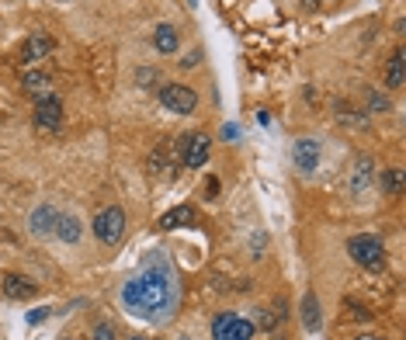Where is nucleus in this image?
<instances>
[{
	"label": "nucleus",
	"mask_w": 406,
	"mask_h": 340,
	"mask_svg": "<svg viewBox=\"0 0 406 340\" xmlns=\"http://www.w3.org/2000/svg\"><path fill=\"white\" fill-rule=\"evenodd\" d=\"M122 302L129 313H139V316H149L153 309H160L167 302V281L160 274H142V278H132L125 281L122 289Z\"/></svg>",
	"instance_id": "obj_1"
},
{
	"label": "nucleus",
	"mask_w": 406,
	"mask_h": 340,
	"mask_svg": "<svg viewBox=\"0 0 406 340\" xmlns=\"http://www.w3.org/2000/svg\"><path fill=\"white\" fill-rule=\"evenodd\" d=\"M347 254H351L354 260H358L361 267H368V271L385 267V247H382V240H379V236H368V233L351 236V240H347Z\"/></svg>",
	"instance_id": "obj_2"
},
{
	"label": "nucleus",
	"mask_w": 406,
	"mask_h": 340,
	"mask_svg": "<svg viewBox=\"0 0 406 340\" xmlns=\"http://www.w3.org/2000/svg\"><path fill=\"white\" fill-rule=\"evenodd\" d=\"M94 236L105 243V247H115L122 236H125V212L118 205H108L94 215Z\"/></svg>",
	"instance_id": "obj_3"
},
{
	"label": "nucleus",
	"mask_w": 406,
	"mask_h": 340,
	"mask_svg": "<svg viewBox=\"0 0 406 340\" xmlns=\"http://www.w3.org/2000/svg\"><path fill=\"white\" fill-rule=\"evenodd\" d=\"M209 153H212V139L205 132H191V136H181L177 139V160L184 167H191V170L194 167H205Z\"/></svg>",
	"instance_id": "obj_4"
},
{
	"label": "nucleus",
	"mask_w": 406,
	"mask_h": 340,
	"mask_svg": "<svg viewBox=\"0 0 406 340\" xmlns=\"http://www.w3.org/2000/svg\"><path fill=\"white\" fill-rule=\"evenodd\" d=\"M160 104L167 111H174V115H191L198 108V94H194V87H184V84H164L160 87Z\"/></svg>",
	"instance_id": "obj_5"
},
{
	"label": "nucleus",
	"mask_w": 406,
	"mask_h": 340,
	"mask_svg": "<svg viewBox=\"0 0 406 340\" xmlns=\"http://www.w3.org/2000/svg\"><path fill=\"white\" fill-rule=\"evenodd\" d=\"M212 337L216 340H250L253 337V323L250 319H240L233 313H223L212 319Z\"/></svg>",
	"instance_id": "obj_6"
},
{
	"label": "nucleus",
	"mask_w": 406,
	"mask_h": 340,
	"mask_svg": "<svg viewBox=\"0 0 406 340\" xmlns=\"http://www.w3.org/2000/svg\"><path fill=\"white\" fill-rule=\"evenodd\" d=\"M35 125H38L42 132H56V129L63 125V104H60L53 94L38 97V104H35Z\"/></svg>",
	"instance_id": "obj_7"
},
{
	"label": "nucleus",
	"mask_w": 406,
	"mask_h": 340,
	"mask_svg": "<svg viewBox=\"0 0 406 340\" xmlns=\"http://www.w3.org/2000/svg\"><path fill=\"white\" fill-rule=\"evenodd\" d=\"M56 49V38L49 32H31L25 49H21V63H38V60H49V52Z\"/></svg>",
	"instance_id": "obj_8"
},
{
	"label": "nucleus",
	"mask_w": 406,
	"mask_h": 340,
	"mask_svg": "<svg viewBox=\"0 0 406 340\" xmlns=\"http://www.w3.org/2000/svg\"><path fill=\"white\" fill-rule=\"evenodd\" d=\"M320 143L316 139H299L295 146H292V160H295V167L302 170V174H313L316 170V163H320Z\"/></svg>",
	"instance_id": "obj_9"
},
{
	"label": "nucleus",
	"mask_w": 406,
	"mask_h": 340,
	"mask_svg": "<svg viewBox=\"0 0 406 340\" xmlns=\"http://www.w3.org/2000/svg\"><path fill=\"white\" fill-rule=\"evenodd\" d=\"M0 289H4V295L8 299H14V302H21V299H35V281H28V278H21V274H8L4 281H0Z\"/></svg>",
	"instance_id": "obj_10"
},
{
	"label": "nucleus",
	"mask_w": 406,
	"mask_h": 340,
	"mask_svg": "<svg viewBox=\"0 0 406 340\" xmlns=\"http://www.w3.org/2000/svg\"><path fill=\"white\" fill-rule=\"evenodd\" d=\"M56 219H60V212H56L53 205H38V208L31 212L28 226H31V233H35V236H45V233H53V230H56Z\"/></svg>",
	"instance_id": "obj_11"
},
{
	"label": "nucleus",
	"mask_w": 406,
	"mask_h": 340,
	"mask_svg": "<svg viewBox=\"0 0 406 340\" xmlns=\"http://www.w3.org/2000/svg\"><path fill=\"white\" fill-rule=\"evenodd\" d=\"M194 222V208L191 205H177V208H170V212H164L160 215V230H181V226H191Z\"/></svg>",
	"instance_id": "obj_12"
},
{
	"label": "nucleus",
	"mask_w": 406,
	"mask_h": 340,
	"mask_svg": "<svg viewBox=\"0 0 406 340\" xmlns=\"http://www.w3.org/2000/svg\"><path fill=\"white\" fill-rule=\"evenodd\" d=\"M63 243H80V233H84V226L77 215H60L56 219V230H53Z\"/></svg>",
	"instance_id": "obj_13"
},
{
	"label": "nucleus",
	"mask_w": 406,
	"mask_h": 340,
	"mask_svg": "<svg viewBox=\"0 0 406 340\" xmlns=\"http://www.w3.org/2000/svg\"><path fill=\"white\" fill-rule=\"evenodd\" d=\"M153 45H157L164 56L177 52V45H181V35H177V28H174V25H160V28H157V35H153Z\"/></svg>",
	"instance_id": "obj_14"
},
{
	"label": "nucleus",
	"mask_w": 406,
	"mask_h": 340,
	"mask_svg": "<svg viewBox=\"0 0 406 340\" xmlns=\"http://www.w3.org/2000/svg\"><path fill=\"white\" fill-rule=\"evenodd\" d=\"M21 84H25V90H28V94H35V97H45V94H49V87H53L49 73H38V70H28Z\"/></svg>",
	"instance_id": "obj_15"
},
{
	"label": "nucleus",
	"mask_w": 406,
	"mask_h": 340,
	"mask_svg": "<svg viewBox=\"0 0 406 340\" xmlns=\"http://www.w3.org/2000/svg\"><path fill=\"white\" fill-rule=\"evenodd\" d=\"M302 323H306V330H320V302L313 292H306V299H302Z\"/></svg>",
	"instance_id": "obj_16"
},
{
	"label": "nucleus",
	"mask_w": 406,
	"mask_h": 340,
	"mask_svg": "<svg viewBox=\"0 0 406 340\" xmlns=\"http://www.w3.org/2000/svg\"><path fill=\"white\" fill-rule=\"evenodd\" d=\"M385 87H403V49L392 52V60H389V70H385Z\"/></svg>",
	"instance_id": "obj_17"
},
{
	"label": "nucleus",
	"mask_w": 406,
	"mask_h": 340,
	"mask_svg": "<svg viewBox=\"0 0 406 340\" xmlns=\"http://www.w3.org/2000/svg\"><path fill=\"white\" fill-rule=\"evenodd\" d=\"M382 191H389V195H399L403 191V170L399 167L382 170Z\"/></svg>",
	"instance_id": "obj_18"
},
{
	"label": "nucleus",
	"mask_w": 406,
	"mask_h": 340,
	"mask_svg": "<svg viewBox=\"0 0 406 340\" xmlns=\"http://www.w3.org/2000/svg\"><path fill=\"white\" fill-rule=\"evenodd\" d=\"M368 167H372V160L361 156V160H358V174L351 178V188H354V191H361V188L368 184Z\"/></svg>",
	"instance_id": "obj_19"
},
{
	"label": "nucleus",
	"mask_w": 406,
	"mask_h": 340,
	"mask_svg": "<svg viewBox=\"0 0 406 340\" xmlns=\"http://www.w3.org/2000/svg\"><path fill=\"white\" fill-rule=\"evenodd\" d=\"M90 340H115V330H112L108 323H97V326L90 330Z\"/></svg>",
	"instance_id": "obj_20"
},
{
	"label": "nucleus",
	"mask_w": 406,
	"mask_h": 340,
	"mask_svg": "<svg viewBox=\"0 0 406 340\" xmlns=\"http://www.w3.org/2000/svg\"><path fill=\"white\" fill-rule=\"evenodd\" d=\"M302 4V11H320V8H330L333 0H299Z\"/></svg>",
	"instance_id": "obj_21"
},
{
	"label": "nucleus",
	"mask_w": 406,
	"mask_h": 340,
	"mask_svg": "<svg viewBox=\"0 0 406 340\" xmlns=\"http://www.w3.org/2000/svg\"><path fill=\"white\" fill-rule=\"evenodd\" d=\"M372 111H389V101L382 94H375V90H372Z\"/></svg>",
	"instance_id": "obj_22"
},
{
	"label": "nucleus",
	"mask_w": 406,
	"mask_h": 340,
	"mask_svg": "<svg viewBox=\"0 0 406 340\" xmlns=\"http://www.w3.org/2000/svg\"><path fill=\"white\" fill-rule=\"evenodd\" d=\"M164 163H167L164 153H153V156H149V167H164Z\"/></svg>",
	"instance_id": "obj_23"
},
{
	"label": "nucleus",
	"mask_w": 406,
	"mask_h": 340,
	"mask_svg": "<svg viewBox=\"0 0 406 340\" xmlns=\"http://www.w3.org/2000/svg\"><path fill=\"white\" fill-rule=\"evenodd\" d=\"M261 323H264V326H268V330H271V326H275V316H271V313H268V309H261Z\"/></svg>",
	"instance_id": "obj_24"
},
{
	"label": "nucleus",
	"mask_w": 406,
	"mask_h": 340,
	"mask_svg": "<svg viewBox=\"0 0 406 340\" xmlns=\"http://www.w3.org/2000/svg\"><path fill=\"white\" fill-rule=\"evenodd\" d=\"M205 191H209V195H219V181H216V178H209V184H205Z\"/></svg>",
	"instance_id": "obj_25"
},
{
	"label": "nucleus",
	"mask_w": 406,
	"mask_h": 340,
	"mask_svg": "<svg viewBox=\"0 0 406 340\" xmlns=\"http://www.w3.org/2000/svg\"><path fill=\"white\" fill-rule=\"evenodd\" d=\"M42 319H45V309H38V313H31V316H28V323H42Z\"/></svg>",
	"instance_id": "obj_26"
},
{
	"label": "nucleus",
	"mask_w": 406,
	"mask_h": 340,
	"mask_svg": "<svg viewBox=\"0 0 406 340\" xmlns=\"http://www.w3.org/2000/svg\"><path fill=\"white\" fill-rule=\"evenodd\" d=\"M358 340H382V337H375V333H361Z\"/></svg>",
	"instance_id": "obj_27"
},
{
	"label": "nucleus",
	"mask_w": 406,
	"mask_h": 340,
	"mask_svg": "<svg viewBox=\"0 0 406 340\" xmlns=\"http://www.w3.org/2000/svg\"><path fill=\"white\" fill-rule=\"evenodd\" d=\"M129 340H146V337H129Z\"/></svg>",
	"instance_id": "obj_28"
},
{
	"label": "nucleus",
	"mask_w": 406,
	"mask_h": 340,
	"mask_svg": "<svg viewBox=\"0 0 406 340\" xmlns=\"http://www.w3.org/2000/svg\"><path fill=\"white\" fill-rule=\"evenodd\" d=\"M66 340H70V337H66Z\"/></svg>",
	"instance_id": "obj_29"
}]
</instances>
